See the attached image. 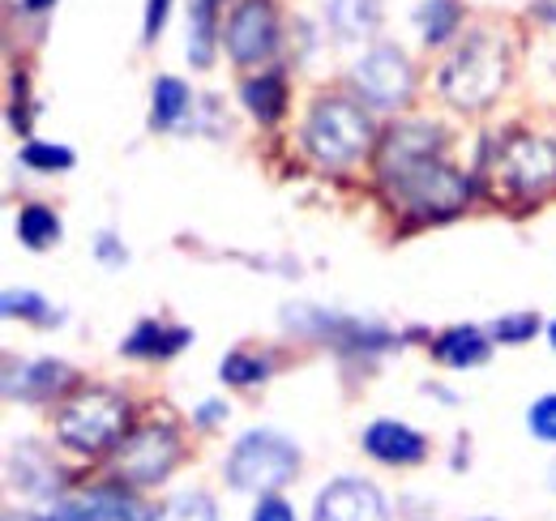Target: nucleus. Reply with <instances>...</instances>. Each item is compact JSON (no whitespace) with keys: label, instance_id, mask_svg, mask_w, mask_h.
<instances>
[{"label":"nucleus","instance_id":"nucleus-1","mask_svg":"<svg viewBox=\"0 0 556 521\" xmlns=\"http://www.w3.org/2000/svg\"><path fill=\"white\" fill-rule=\"evenodd\" d=\"M377 180L399 209L412 214H454L467 205L471 180L445 158V137L437 125H394L377 145Z\"/></svg>","mask_w":556,"mask_h":521},{"label":"nucleus","instance_id":"nucleus-2","mask_svg":"<svg viewBox=\"0 0 556 521\" xmlns=\"http://www.w3.org/2000/svg\"><path fill=\"white\" fill-rule=\"evenodd\" d=\"M509 81V48L496 35H471L441 68V94L458 112H484Z\"/></svg>","mask_w":556,"mask_h":521},{"label":"nucleus","instance_id":"nucleus-3","mask_svg":"<svg viewBox=\"0 0 556 521\" xmlns=\"http://www.w3.org/2000/svg\"><path fill=\"white\" fill-rule=\"evenodd\" d=\"M372 145V120L348 99H317L304 120V150L321 167H351Z\"/></svg>","mask_w":556,"mask_h":521},{"label":"nucleus","instance_id":"nucleus-4","mask_svg":"<svg viewBox=\"0 0 556 521\" xmlns=\"http://www.w3.org/2000/svg\"><path fill=\"white\" fill-rule=\"evenodd\" d=\"M295 474H300V454L278 432H249L236 441V449L227 457V479L240 492L270 496L278 487H287Z\"/></svg>","mask_w":556,"mask_h":521},{"label":"nucleus","instance_id":"nucleus-5","mask_svg":"<svg viewBox=\"0 0 556 521\" xmlns=\"http://www.w3.org/2000/svg\"><path fill=\"white\" fill-rule=\"evenodd\" d=\"M129 423V406L125 397L112 390H86L77 393L70 406L56 415V436L70 445V449H81V454H99L108 445L121 441Z\"/></svg>","mask_w":556,"mask_h":521},{"label":"nucleus","instance_id":"nucleus-6","mask_svg":"<svg viewBox=\"0 0 556 521\" xmlns=\"http://www.w3.org/2000/svg\"><path fill=\"white\" fill-rule=\"evenodd\" d=\"M492 180L496 189L518 201H531V196H544L556 189V141L553 137H509L496 158H492Z\"/></svg>","mask_w":556,"mask_h":521},{"label":"nucleus","instance_id":"nucleus-7","mask_svg":"<svg viewBox=\"0 0 556 521\" xmlns=\"http://www.w3.org/2000/svg\"><path fill=\"white\" fill-rule=\"evenodd\" d=\"M180 461V436L163 423H146L134 436L121 441L116 449V474L134 487H154L163 483Z\"/></svg>","mask_w":556,"mask_h":521},{"label":"nucleus","instance_id":"nucleus-8","mask_svg":"<svg viewBox=\"0 0 556 521\" xmlns=\"http://www.w3.org/2000/svg\"><path fill=\"white\" fill-rule=\"evenodd\" d=\"M355 86H359L364 103H372V107H381V112H394V107H403V103L412 99V90H416V68H412L403 48L381 43V48H372V52L359 56V65H355Z\"/></svg>","mask_w":556,"mask_h":521},{"label":"nucleus","instance_id":"nucleus-9","mask_svg":"<svg viewBox=\"0 0 556 521\" xmlns=\"http://www.w3.org/2000/svg\"><path fill=\"white\" fill-rule=\"evenodd\" d=\"M227 52L236 65H262L278 48V17L270 0H240L227 17Z\"/></svg>","mask_w":556,"mask_h":521},{"label":"nucleus","instance_id":"nucleus-10","mask_svg":"<svg viewBox=\"0 0 556 521\" xmlns=\"http://www.w3.org/2000/svg\"><path fill=\"white\" fill-rule=\"evenodd\" d=\"M313 521H390L386 496L364 479H334L317 496Z\"/></svg>","mask_w":556,"mask_h":521},{"label":"nucleus","instance_id":"nucleus-11","mask_svg":"<svg viewBox=\"0 0 556 521\" xmlns=\"http://www.w3.org/2000/svg\"><path fill=\"white\" fill-rule=\"evenodd\" d=\"M39 521H146V513L125 492H90V496L56 500Z\"/></svg>","mask_w":556,"mask_h":521},{"label":"nucleus","instance_id":"nucleus-12","mask_svg":"<svg viewBox=\"0 0 556 521\" xmlns=\"http://www.w3.org/2000/svg\"><path fill=\"white\" fill-rule=\"evenodd\" d=\"M364 449L377 461H386V466H416V461L428 457V441L419 436L416 428L399 423V419H377L364 432Z\"/></svg>","mask_w":556,"mask_h":521},{"label":"nucleus","instance_id":"nucleus-13","mask_svg":"<svg viewBox=\"0 0 556 521\" xmlns=\"http://www.w3.org/2000/svg\"><path fill=\"white\" fill-rule=\"evenodd\" d=\"M326 22L339 35V43H364L381 26V4L377 0H330Z\"/></svg>","mask_w":556,"mask_h":521},{"label":"nucleus","instance_id":"nucleus-14","mask_svg":"<svg viewBox=\"0 0 556 521\" xmlns=\"http://www.w3.org/2000/svg\"><path fill=\"white\" fill-rule=\"evenodd\" d=\"M4 474H9V487H22V492H30V496L56 492V470H52V461L39 454L35 445L13 449L9 461H4Z\"/></svg>","mask_w":556,"mask_h":521},{"label":"nucleus","instance_id":"nucleus-15","mask_svg":"<svg viewBox=\"0 0 556 521\" xmlns=\"http://www.w3.org/2000/svg\"><path fill=\"white\" fill-rule=\"evenodd\" d=\"M17 377L22 381H9L4 390H9V397H26V402H43V397H52V393H61L70 385V368L56 364V359H35Z\"/></svg>","mask_w":556,"mask_h":521},{"label":"nucleus","instance_id":"nucleus-16","mask_svg":"<svg viewBox=\"0 0 556 521\" xmlns=\"http://www.w3.org/2000/svg\"><path fill=\"white\" fill-rule=\"evenodd\" d=\"M189 338H193V333H189V329H180V326L141 321V326L121 342V351H125V355H141V359H163V355H176Z\"/></svg>","mask_w":556,"mask_h":521},{"label":"nucleus","instance_id":"nucleus-17","mask_svg":"<svg viewBox=\"0 0 556 521\" xmlns=\"http://www.w3.org/2000/svg\"><path fill=\"white\" fill-rule=\"evenodd\" d=\"M437 359L450 364V368H476V364L488 359V338L471 326L450 329V333L437 342Z\"/></svg>","mask_w":556,"mask_h":521},{"label":"nucleus","instance_id":"nucleus-18","mask_svg":"<svg viewBox=\"0 0 556 521\" xmlns=\"http://www.w3.org/2000/svg\"><path fill=\"white\" fill-rule=\"evenodd\" d=\"M244 103H249V112H253L262 125H275L278 116H282V107H287V86H282V77H278V73L249 77V81H244Z\"/></svg>","mask_w":556,"mask_h":521},{"label":"nucleus","instance_id":"nucleus-19","mask_svg":"<svg viewBox=\"0 0 556 521\" xmlns=\"http://www.w3.org/2000/svg\"><path fill=\"white\" fill-rule=\"evenodd\" d=\"M214 13L218 0H189V61L198 68L214 61Z\"/></svg>","mask_w":556,"mask_h":521},{"label":"nucleus","instance_id":"nucleus-20","mask_svg":"<svg viewBox=\"0 0 556 521\" xmlns=\"http://www.w3.org/2000/svg\"><path fill=\"white\" fill-rule=\"evenodd\" d=\"M185 112H189V86H185L180 77H159V81H154L150 125H154V129H172Z\"/></svg>","mask_w":556,"mask_h":521},{"label":"nucleus","instance_id":"nucleus-21","mask_svg":"<svg viewBox=\"0 0 556 521\" xmlns=\"http://www.w3.org/2000/svg\"><path fill=\"white\" fill-rule=\"evenodd\" d=\"M17 240L26 249H52L61 240V218L48 205H26L17 214Z\"/></svg>","mask_w":556,"mask_h":521},{"label":"nucleus","instance_id":"nucleus-22","mask_svg":"<svg viewBox=\"0 0 556 521\" xmlns=\"http://www.w3.org/2000/svg\"><path fill=\"white\" fill-rule=\"evenodd\" d=\"M458 26V4L454 0H424L419 9V30H424V43H445Z\"/></svg>","mask_w":556,"mask_h":521},{"label":"nucleus","instance_id":"nucleus-23","mask_svg":"<svg viewBox=\"0 0 556 521\" xmlns=\"http://www.w3.org/2000/svg\"><path fill=\"white\" fill-rule=\"evenodd\" d=\"M150 521H218V513H214V500L206 492H180Z\"/></svg>","mask_w":556,"mask_h":521},{"label":"nucleus","instance_id":"nucleus-24","mask_svg":"<svg viewBox=\"0 0 556 521\" xmlns=\"http://www.w3.org/2000/svg\"><path fill=\"white\" fill-rule=\"evenodd\" d=\"M22 163H26L30 171H70L73 163H77V154H73L70 145H48V141H26V145H22Z\"/></svg>","mask_w":556,"mask_h":521},{"label":"nucleus","instance_id":"nucleus-25","mask_svg":"<svg viewBox=\"0 0 556 521\" xmlns=\"http://www.w3.org/2000/svg\"><path fill=\"white\" fill-rule=\"evenodd\" d=\"M266 372H270V364L249 351H231L223 359V381H231V385H257V381H266Z\"/></svg>","mask_w":556,"mask_h":521},{"label":"nucleus","instance_id":"nucleus-26","mask_svg":"<svg viewBox=\"0 0 556 521\" xmlns=\"http://www.w3.org/2000/svg\"><path fill=\"white\" fill-rule=\"evenodd\" d=\"M4 313L9 317H26V321H39V326H52V321H61L52 308H48V300H39V295H30V291H9L4 295Z\"/></svg>","mask_w":556,"mask_h":521},{"label":"nucleus","instance_id":"nucleus-27","mask_svg":"<svg viewBox=\"0 0 556 521\" xmlns=\"http://www.w3.org/2000/svg\"><path fill=\"white\" fill-rule=\"evenodd\" d=\"M535 329H540V317H535V313H518V317H501V321L492 326V338L518 346V342L535 338Z\"/></svg>","mask_w":556,"mask_h":521},{"label":"nucleus","instance_id":"nucleus-28","mask_svg":"<svg viewBox=\"0 0 556 521\" xmlns=\"http://www.w3.org/2000/svg\"><path fill=\"white\" fill-rule=\"evenodd\" d=\"M527 428H531V432H535L540 441L556 445V393L540 397V402L531 406V415H527Z\"/></svg>","mask_w":556,"mask_h":521},{"label":"nucleus","instance_id":"nucleus-29","mask_svg":"<svg viewBox=\"0 0 556 521\" xmlns=\"http://www.w3.org/2000/svg\"><path fill=\"white\" fill-rule=\"evenodd\" d=\"M167 4L172 0H146V43H154L159 39V30H163V22H167Z\"/></svg>","mask_w":556,"mask_h":521},{"label":"nucleus","instance_id":"nucleus-30","mask_svg":"<svg viewBox=\"0 0 556 521\" xmlns=\"http://www.w3.org/2000/svg\"><path fill=\"white\" fill-rule=\"evenodd\" d=\"M253 521H295V513H291L278 496H262L257 509H253Z\"/></svg>","mask_w":556,"mask_h":521},{"label":"nucleus","instance_id":"nucleus-31","mask_svg":"<svg viewBox=\"0 0 556 521\" xmlns=\"http://www.w3.org/2000/svg\"><path fill=\"white\" fill-rule=\"evenodd\" d=\"M99 253H103L108 260H125V253L112 244V236H103V240H99Z\"/></svg>","mask_w":556,"mask_h":521},{"label":"nucleus","instance_id":"nucleus-32","mask_svg":"<svg viewBox=\"0 0 556 521\" xmlns=\"http://www.w3.org/2000/svg\"><path fill=\"white\" fill-rule=\"evenodd\" d=\"M535 13H540L544 22H556V0H535Z\"/></svg>","mask_w":556,"mask_h":521},{"label":"nucleus","instance_id":"nucleus-33","mask_svg":"<svg viewBox=\"0 0 556 521\" xmlns=\"http://www.w3.org/2000/svg\"><path fill=\"white\" fill-rule=\"evenodd\" d=\"M48 4H52V0H26V9H30V13H39V9H48Z\"/></svg>","mask_w":556,"mask_h":521},{"label":"nucleus","instance_id":"nucleus-34","mask_svg":"<svg viewBox=\"0 0 556 521\" xmlns=\"http://www.w3.org/2000/svg\"><path fill=\"white\" fill-rule=\"evenodd\" d=\"M548 338H553V346H556V321H553V326H548Z\"/></svg>","mask_w":556,"mask_h":521},{"label":"nucleus","instance_id":"nucleus-35","mask_svg":"<svg viewBox=\"0 0 556 521\" xmlns=\"http://www.w3.org/2000/svg\"><path fill=\"white\" fill-rule=\"evenodd\" d=\"M4 521H17V513H9V518H4Z\"/></svg>","mask_w":556,"mask_h":521}]
</instances>
